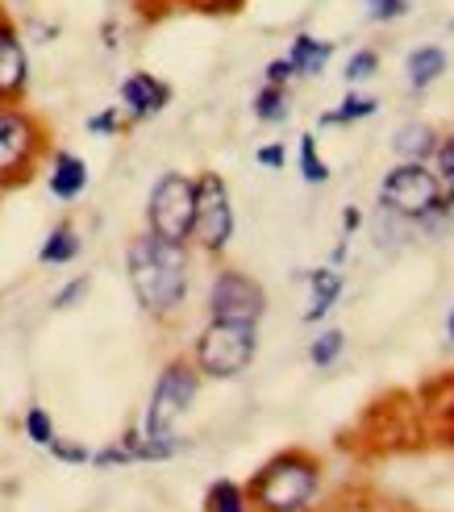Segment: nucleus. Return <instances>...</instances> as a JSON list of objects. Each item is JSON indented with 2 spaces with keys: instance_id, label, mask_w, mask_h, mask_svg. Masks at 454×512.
Masks as SVG:
<instances>
[{
  "instance_id": "2f4dec72",
  "label": "nucleus",
  "mask_w": 454,
  "mask_h": 512,
  "mask_svg": "<svg viewBox=\"0 0 454 512\" xmlns=\"http://www.w3.org/2000/svg\"><path fill=\"white\" fill-rule=\"evenodd\" d=\"M363 225V217H359V209H346L342 213V229H346V234H355V229Z\"/></svg>"
},
{
  "instance_id": "ddd939ff",
  "label": "nucleus",
  "mask_w": 454,
  "mask_h": 512,
  "mask_svg": "<svg viewBox=\"0 0 454 512\" xmlns=\"http://www.w3.org/2000/svg\"><path fill=\"white\" fill-rule=\"evenodd\" d=\"M330 59H334V42H321V38H313V34H296V38H292L288 63H292L296 75H321Z\"/></svg>"
},
{
  "instance_id": "4be33fe9",
  "label": "nucleus",
  "mask_w": 454,
  "mask_h": 512,
  "mask_svg": "<svg viewBox=\"0 0 454 512\" xmlns=\"http://www.w3.org/2000/svg\"><path fill=\"white\" fill-rule=\"evenodd\" d=\"M25 438H30L34 446H50V442H55L59 438V433H55V421H50V413H46V408H30V413H25Z\"/></svg>"
},
{
  "instance_id": "5701e85b",
  "label": "nucleus",
  "mask_w": 454,
  "mask_h": 512,
  "mask_svg": "<svg viewBox=\"0 0 454 512\" xmlns=\"http://www.w3.org/2000/svg\"><path fill=\"white\" fill-rule=\"evenodd\" d=\"M338 354H342V329H325V334L313 338V346H309L313 367H334Z\"/></svg>"
},
{
  "instance_id": "9b49d317",
  "label": "nucleus",
  "mask_w": 454,
  "mask_h": 512,
  "mask_svg": "<svg viewBox=\"0 0 454 512\" xmlns=\"http://www.w3.org/2000/svg\"><path fill=\"white\" fill-rule=\"evenodd\" d=\"M121 105L130 113V121H150L171 105V84H163L150 71H134L121 80Z\"/></svg>"
},
{
  "instance_id": "b1692460",
  "label": "nucleus",
  "mask_w": 454,
  "mask_h": 512,
  "mask_svg": "<svg viewBox=\"0 0 454 512\" xmlns=\"http://www.w3.org/2000/svg\"><path fill=\"white\" fill-rule=\"evenodd\" d=\"M375 67H380V55H375V50H355V55H350V63H346V84L371 80Z\"/></svg>"
},
{
  "instance_id": "423d86ee",
  "label": "nucleus",
  "mask_w": 454,
  "mask_h": 512,
  "mask_svg": "<svg viewBox=\"0 0 454 512\" xmlns=\"http://www.w3.org/2000/svg\"><path fill=\"white\" fill-rule=\"evenodd\" d=\"M200 392V371L188 358H171L163 367L155 392H150V408H146V438H175V421H180L192 400Z\"/></svg>"
},
{
  "instance_id": "4468645a",
  "label": "nucleus",
  "mask_w": 454,
  "mask_h": 512,
  "mask_svg": "<svg viewBox=\"0 0 454 512\" xmlns=\"http://www.w3.org/2000/svg\"><path fill=\"white\" fill-rule=\"evenodd\" d=\"M405 71H409V88L413 92L434 88L442 80V71H446V50L442 46H417L409 55V63H405Z\"/></svg>"
},
{
  "instance_id": "6e6552de",
  "label": "nucleus",
  "mask_w": 454,
  "mask_h": 512,
  "mask_svg": "<svg viewBox=\"0 0 454 512\" xmlns=\"http://www.w3.org/2000/svg\"><path fill=\"white\" fill-rule=\"evenodd\" d=\"M42 155V125L17 109V105H0V179H25Z\"/></svg>"
},
{
  "instance_id": "f257e3e1",
  "label": "nucleus",
  "mask_w": 454,
  "mask_h": 512,
  "mask_svg": "<svg viewBox=\"0 0 454 512\" xmlns=\"http://www.w3.org/2000/svg\"><path fill=\"white\" fill-rule=\"evenodd\" d=\"M125 271L138 304L150 317H175L188 300V246L163 242L155 234H142L125 250Z\"/></svg>"
},
{
  "instance_id": "dca6fc26",
  "label": "nucleus",
  "mask_w": 454,
  "mask_h": 512,
  "mask_svg": "<svg viewBox=\"0 0 454 512\" xmlns=\"http://www.w3.org/2000/svg\"><path fill=\"white\" fill-rule=\"evenodd\" d=\"M309 288H313V300L305 309V321H321L325 313L334 309V300L342 296V275L338 271H309Z\"/></svg>"
},
{
  "instance_id": "7c9ffc66",
  "label": "nucleus",
  "mask_w": 454,
  "mask_h": 512,
  "mask_svg": "<svg viewBox=\"0 0 454 512\" xmlns=\"http://www.w3.org/2000/svg\"><path fill=\"white\" fill-rule=\"evenodd\" d=\"M263 167H284V146L280 142H271V146H259V155H255Z\"/></svg>"
},
{
  "instance_id": "a211bd4d",
  "label": "nucleus",
  "mask_w": 454,
  "mask_h": 512,
  "mask_svg": "<svg viewBox=\"0 0 454 512\" xmlns=\"http://www.w3.org/2000/svg\"><path fill=\"white\" fill-rule=\"evenodd\" d=\"M288 88H275V84H263L259 96H255V117L263 125H284L288 121Z\"/></svg>"
},
{
  "instance_id": "a878e982",
  "label": "nucleus",
  "mask_w": 454,
  "mask_h": 512,
  "mask_svg": "<svg viewBox=\"0 0 454 512\" xmlns=\"http://www.w3.org/2000/svg\"><path fill=\"white\" fill-rule=\"evenodd\" d=\"M88 275H80V279H71V284L67 288H59V296H55V309L63 313V309H75V304H80L84 296H88Z\"/></svg>"
},
{
  "instance_id": "393cba45",
  "label": "nucleus",
  "mask_w": 454,
  "mask_h": 512,
  "mask_svg": "<svg viewBox=\"0 0 454 512\" xmlns=\"http://www.w3.org/2000/svg\"><path fill=\"white\" fill-rule=\"evenodd\" d=\"M409 13V0H367V17L371 21H396Z\"/></svg>"
},
{
  "instance_id": "7ed1b4c3",
  "label": "nucleus",
  "mask_w": 454,
  "mask_h": 512,
  "mask_svg": "<svg viewBox=\"0 0 454 512\" xmlns=\"http://www.w3.org/2000/svg\"><path fill=\"white\" fill-rule=\"evenodd\" d=\"M255 350H259V325L209 321L196 338L192 363H196L200 375H209V379H238L250 363H255Z\"/></svg>"
},
{
  "instance_id": "f8f14e48",
  "label": "nucleus",
  "mask_w": 454,
  "mask_h": 512,
  "mask_svg": "<svg viewBox=\"0 0 454 512\" xmlns=\"http://www.w3.org/2000/svg\"><path fill=\"white\" fill-rule=\"evenodd\" d=\"M46 184H50V196L71 204V200H80L84 188H88V163L80 155H71V150H59L55 159H50V175H46Z\"/></svg>"
},
{
  "instance_id": "0eeeda50",
  "label": "nucleus",
  "mask_w": 454,
  "mask_h": 512,
  "mask_svg": "<svg viewBox=\"0 0 454 512\" xmlns=\"http://www.w3.org/2000/svg\"><path fill=\"white\" fill-rule=\"evenodd\" d=\"M234 238V204L230 188L217 171H205L196 179V217H192V242L209 254H221Z\"/></svg>"
},
{
  "instance_id": "c85d7f7f",
  "label": "nucleus",
  "mask_w": 454,
  "mask_h": 512,
  "mask_svg": "<svg viewBox=\"0 0 454 512\" xmlns=\"http://www.w3.org/2000/svg\"><path fill=\"white\" fill-rule=\"evenodd\" d=\"M434 155H438V179H446V184L454 188V138H446V142H438V150H434Z\"/></svg>"
},
{
  "instance_id": "6ab92c4d",
  "label": "nucleus",
  "mask_w": 454,
  "mask_h": 512,
  "mask_svg": "<svg viewBox=\"0 0 454 512\" xmlns=\"http://www.w3.org/2000/svg\"><path fill=\"white\" fill-rule=\"evenodd\" d=\"M205 500H209V512H250V496L234 479H217Z\"/></svg>"
},
{
  "instance_id": "bb28decb",
  "label": "nucleus",
  "mask_w": 454,
  "mask_h": 512,
  "mask_svg": "<svg viewBox=\"0 0 454 512\" xmlns=\"http://www.w3.org/2000/svg\"><path fill=\"white\" fill-rule=\"evenodd\" d=\"M46 450L55 454L59 463H92V454H88L84 446H75V442H59V438H55V442H50Z\"/></svg>"
},
{
  "instance_id": "473e14b6",
  "label": "nucleus",
  "mask_w": 454,
  "mask_h": 512,
  "mask_svg": "<svg viewBox=\"0 0 454 512\" xmlns=\"http://www.w3.org/2000/svg\"><path fill=\"white\" fill-rule=\"evenodd\" d=\"M196 5H200V9H234L238 0H196Z\"/></svg>"
},
{
  "instance_id": "9d476101",
  "label": "nucleus",
  "mask_w": 454,
  "mask_h": 512,
  "mask_svg": "<svg viewBox=\"0 0 454 512\" xmlns=\"http://www.w3.org/2000/svg\"><path fill=\"white\" fill-rule=\"evenodd\" d=\"M25 84H30V59H25V42L13 25L0 17V105H17Z\"/></svg>"
},
{
  "instance_id": "412c9836",
  "label": "nucleus",
  "mask_w": 454,
  "mask_h": 512,
  "mask_svg": "<svg viewBox=\"0 0 454 512\" xmlns=\"http://www.w3.org/2000/svg\"><path fill=\"white\" fill-rule=\"evenodd\" d=\"M375 105H380V100H375V96H359V92H350V96L342 100V109L325 113L321 121H325V125H346V121H363V117H371V113H375Z\"/></svg>"
},
{
  "instance_id": "20e7f679",
  "label": "nucleus",
  "mask_w": 454,
  "mask_h": 512,
  "mask_svg": "<svg viewBox=\"0 0 454 512\" xmlns=\"http://www.w3.org/2000/svg\"><path fill=\"white\" fill-rule=\"evenodd\" d=\"M380 209L400 221H438L450 200H442V179L425 171V163H400L380 184Z\"/></svg>"
},
{
  "instance_id": "aec40b11",
  "label": "nucleus",
  "mask_w": 454,
  "mask_h": 512,
  "mask_svg": "<svg viewBox=\"0 0 454 512\" xmlns=\"http://www.w3.org/2000/svg\"><path fill=\"white\" fill-rule=\"evenodd\" d=\"M300 175H305V184H330V167L317 155L313 134H300Z\"/></svg>"
},
{
  "instance_id": "f3484780",
  "label": "nucleus",
  "mask_w": 454,
  "mask_h": 512,
  "mask_svg": "<svg viewBox=\"0 0 454 512\" xmlns=\"http://www.w3.org/2000/svg\"><path fill=\"white\" fill-rule=\"evenodd\" d=\"M80 234H75L71 225H55L50 229V238L42 242V250H38V263H46V267H63V263H75L80 259Z\"/></svg>"
},
{
  "instance_id": "39448f33",
  "label": "nucleus",
  "mask_w": 454,
  "mask_h": 512,
  "mask_svg": "<svg viewBox=\"0 0 454 512\" xmlns=\"http://www.w3.org/2000/svg\"><path fill=\"white\" fill-rule=\"evenodd\" d=\"M192 217H196V179L180 175V171H167L159 175V184L150 188L146 200V221H150V234L163 238V242H192Z\"/></svg>"
},
{
  "instance_id": "cd10ccee",
  "label": "nucleus",
  "mask_w": 454,
  "mask_h": 512,
  "mask_svg": "<svg viewBox=\"0 0 454 512\" xmlns=\"http://www.w3.org/2000/svg\"><path fill=\"white\" fill-rule=\"evenodd\" d=\"M117 130H121V113H117V105L105 109V113H96V117H88V134H117Z\"/></svg>"
},
{
  "instance_id": "c756f323",
  "label": "nucleus",
  "mask_w": 454,
  "mask_h": 512,
  "mask_svg": "<svg viewBox=\"0 0 454 512\" xmlns=\"http://www.w3.org/2000/svg\"><path fill=\"white\" fill-rule=\"evenodd\" d=\"M292 63L288 59H271L267 63V84H275V88H288V80H292Z\"/></svg>"
},
{
  "instance_id": "72a5a7b5",
  "label": "nucleus",
  "mask_w": 454,
  "mask_h": 512,
  "mask_svg": "<svg viewBox=\"0 0 454 512\" xmlns=\"http://www.w3.org/2000/svg\"><path fill=\"white\" fill-rule=\"evenodd\" d=\"M446 334H450V342H454V309H450V321H446Z\"/></svg>"
},
{
  "instance_id": "f03ea898",
  "label": "nucleus",
  "mask_w": 454,
  "mask_h": 512,
  "mask_svg": "<svg viewBox=\"0 0 454 512\" xmlns=\"http://www.w3.org/2000/svg\"><path fill=\"white\" fill-rule=\"evenodd\" d=\"M317 488H321L317 458L288 450V454H275L271 463L255 475L246 496L259 504V512H309Z\"/></svg>"
},
{
  "instance_id": "1a4fd4ad",
  "label": "nucleus",
  "mask_w": 454,
  "mask_h": 512,
  "mask_svg": "<svg viewBox=\"0 0 454 512\" xmlns=\"http://www.w3.org/2000/svg\"><path fill=\"white\" fill-rule=\"evenodd\" d=\"M267 313V296L259 288V279H250L246 271L225 267L209 284V321H246L259 325Z\"/></svg>"
},
{
  "instance_id": "2eb2a0df",
  "label": "nucleus",
  "mask_w": 454,
  "mask_h": 512,
  "mask_svg": "<svg viewBox=\"0 0 454 512\" xmlns=\"http://www.w3.org/2000/svg\"><path fill=\"white\" fill-rule=\"evenodd\" d=\"M392 146H396V155L405 159V163H425L438 150V134L430 130V125L409 121V125H400V130H396Z\"/></svg>"
}]
</instances>
